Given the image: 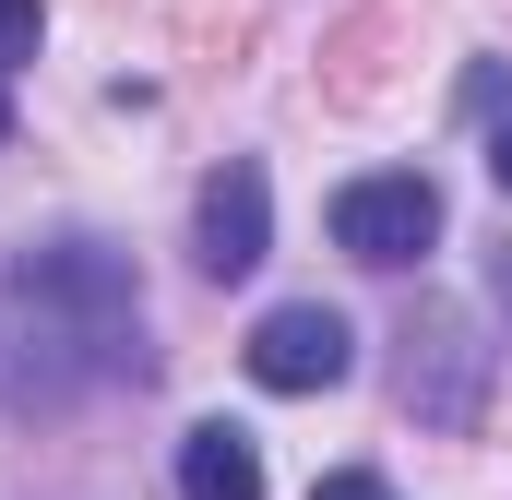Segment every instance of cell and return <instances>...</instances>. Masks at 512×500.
Segmentation results:
<instances>
[{
  "label": "cell",
  "instance_id": "9",
  "mask_svg": "<svg viewBox=\"0 0 512 500\" xmlns=\"http://www.w3.org/2000/svg\"><path fill=\"white\" fill-rule=\"evenodd\" d=\"M310 500H393V489H382V477H358V465H346V477H322Z\"/></svg>",
  "mask_w": 512,
  "mask_h": 500
},
{
  "label": "cell",
  "instance_id": "3",
  "mask_svg": "<svg viewBox=\"0 0 512 500\" xmlns=\"http://www.w3.org/2000/svg\"><path fill=\"white\" fill-rule=\"evenodd\" d=\"M441 239V191L417 179V167H382V179H346L334 191V250L346 262H417V250Z\"/></svg>",
  "mask_w": 512,
  "mask_h": 500
},
{
  "label": "cell",
  "instance_id": "12",
  "mask_svg": "<svg viewBox=\"0 0 512 500\" xmlns=\"http://www.w3.org/2000/svg\"><path fill=\"white\" fill-rule=\"evenodd\" d=\"M0 143H12V96H0Z\"/></svg>",
  "mask_w": 512,
  "mask_h": 500
},
{
  "label": "cell",
  "instance_id": "1",
  "mask_svg": "<svg viewBox=\"0 0 512 500\" xmlns=\"http://www.w3.org/2000/svg\"><path fill=\"white\" fill-rule=\"evenodd\" d=\"M143 370V286H131L120 250L60 239L24 250L12 274V393H72V381H120Z\"/></svg>",
  "mask_w": 512,
  "mask_h": 500
},
{
  "label": "cell",
  "instance_id": "10",
  "mask_svg": "<svg viewBox=\"0 0 512 500\" xmlns=\"http://www.w3.org/2000/svg\"><path fill=\"white\" fill-rule=\"evenodd\" d=\"M489 179H501V203H512V120L489 131Z\"/></svg>",
  "mask_w": 512,
  "mask_h": 500
},
{
  "label": "cell",
  "instance_id": "5",
  "mask_svg": "<svg viewBox=\"0 0 512 500\" xmlns=\"http://www.w3.org/2000/svg\"><path fill=\"white\" fill-rule=\"evenodd\" d=\"M262 250H274V191H262L251 155H227L215 179H203V215H191V262L215 274V286H239Z\"/></svg>",
  "mask_w": 512,
  "mask_h": 500
},
{
  "label": "cell",
  "instance_id": "2",
  "mask_svg": "<svg viewBox=\"0 0 512 500\" xmlns=\"http://www.w3.org/2000/svg\"><path fill=\"white\" fill-rule=\"evenodd\" d=\"M393 346H405V358H393L405 417H429V429H477V405H489V346H477V322H465L453 298H417Z\"/></svg>",
  "mask_w": 512,
  "mask_h": 500
},
{
  "label": "cell",
  "instance_id": "4",
  "mask_svg": "<svg viewBox=\"0 0 512 500\" xmlns=\"http://www.w3.org/2000/svg\"><path fill=\"white\" fill-rule=\"evenodd\" d=\"M239 358H251L262 393H334L358 346H346V310H322V298H286V310H262V322H251V346H239Z\"/></svg>",
  "mask_w": 512,
  "mask_h": 500
},
{
  "label": "cell",
  "instance_id": "8",
  "mask_svg": "<svg viewBox=\"0 0 512 500\" xmlns=\"http://www.w3.org/2000/svg\"><path fill=\"white\" fill-rule=\"evenodd\" d=\"M36 36H48V0H0V72L36 60Z\"/></svg>",
  "mask_w": 512,
  "mask_h": 500
},
{
  "label": "cell",
  "instance_id": "11",
  "mask_svg": "<svg viewBox=\"0 0 512 500\" xmlns=\"http://www.w3.org/2000/svg\"><path fill=\"white\" fill-rule=\"evenodd\" d=\"M489 286H501V310H512V250H501V262H489Z\"/></svg>",
  "mask_w": 512,
  "mask_h": 500
},
{
  "label": "cell",
  "instance_id": "6",
  "mask_svg": "<svg viewBox=\"0 0 512 500\" xmlns=\"http://www.w3.org/2000/svg\"><path fill=\"white\" fill-rule=\"evenodd\" d=\"M405 24H417V0H370V12H346V24H334V48H322V96H334V108H358V96H382V48L393 36H405Z\"/></svg>",
  "mask_w": 512,
  "mask_h": 500
},
{
  "label": "cell",
  "instance_id": "7",
  "mask_svg": "<svg viewBox=\"0 0 512 500\" xmlns=\"http://www.w3.org/2000/svg\"><path fill=\"white\" fill-rule=\"evenodd\" d=\"M179 489L191 500H262V441L227 429V417H203V429L179 441Z\"/></svg>",
  "mask_w": 512,
  "mask_h": 500
}]
</instances>
